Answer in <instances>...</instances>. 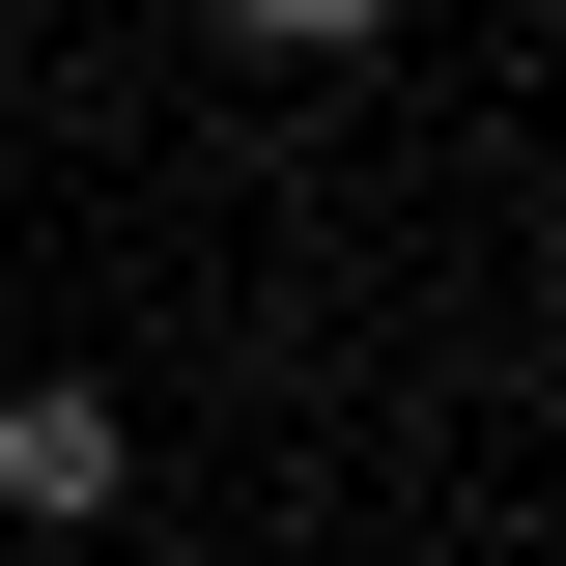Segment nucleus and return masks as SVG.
I'll return each mask as SVG.
<instances>
[{
  "mask_svg": "<svg viewBox=\"0 0 566 566\" xmlns=\"http://www.w3.org/2000/svg\"><path fill=\"white\" fill-rule=\"evenodd\" d=\"M114 482H142V424H114V397H85V368H29V397H0V538L57 566V538H85V510H114Z\"/></svg>",
  "mask_w": 566,
  "mask_h": 566,
  "instance_id": "obj_1",
  "label": "nucleus"
},
{
  "mask_svg": "<svg viewBox=\"0 0 566 566\" xmlns=\"http://www.w3.org/2000/svg\"><path fill=\"white\" fill-rule=\"evenodd\" d=\"M227 29H255V57H368L397 0H227Z\"/></svg>",
  "mask_w": 566,
  "mask_h": 566,
  "instance_id": "obj_2",
  "label": "nucleus"
},
{
  "mask_svg": "<svg viewBox=\"0 0 566 566\" xmlns=\"http://www.w3.org/2000/svg\"><path fill=\"white\" fill-rule=\"evenodd\" d=\"M538 283H566V199H538Z\"/></svg>",
  "mask_w": 566,
  "mask_h": 566,
  "instance_id": "obj_3",
  "label": "nucleus"
},
{
  "mask_svg": "<svg viewBox=\"0 0 566 566\" xmlns=\"http://www.w3.org/2000/svg\"><path fill=\"white\" fill-rule=\"evenodd\" d=\"M0 566H29V538H0Z\"/></svg>",
  "mask_w": 566,
  "mask_h": 566,
  "instance_id": "obj_4",
  "label": "nucleus"
}]
</instances>
